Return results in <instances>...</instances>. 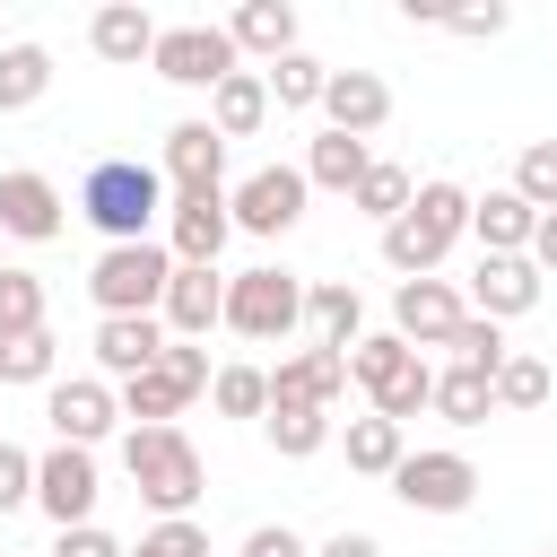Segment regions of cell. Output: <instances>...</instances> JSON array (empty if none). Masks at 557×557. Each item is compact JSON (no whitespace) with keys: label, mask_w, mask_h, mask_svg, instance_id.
<instances>
[{"label":"cell","mask_w":557,"mask_h":557,"mask_svg":"<svg viewBox=\"0 0 557 557\" xmlns=\"http://www.w3.org/2000/svg\"><path fill=\"white\" fill-rule=\"evenodd\" d=\"M209 409H218V418H261V409H270V374L244 366V357L218 366V374H209Z\"/></svg>","instance_id":"obj_34"},{"label":"cell","mask_w":557,"mask_h":557,"mask_svg":"<svg viewBox=\"0 0 557 557\" xmlns=\"http://www.w3.org/2000/svg\"><path fill=\"white\" fill-rule=\"evenodd\" d=\"M461 235H470V191L444 183V174H426V183L409 191V209L383 226V261H392L400 278H435V261H444Z\"/></svg>","instance_id":"obj_3"},{"label":"cell","mask_w":557,"mask_h":557,"mask_svg":"<svg viewBox=\"0 0 557 557\" xmlns=\"http://www.w3.org/2000/svg\"><path fill=\"white\" fill-rule=\"evenodd\" d=\"M44 87H52V52L44 44H0V113L44 104Z\"/></svg>","instance_id":"obj_32"},{"label":"cell","mask_w":557,"mask_h":557,"mask_svg":"<svg viewBox=\"0 0 557 557\" xmlns=\"http://www.w3.org/2000/svg\"><path fill=\"white\" fill-rule=\"evenodd\" d=\"M444 348H453V366H487V374L513 357V348H505V322H487V313H461Z\"/></svg>","instance_id":"obj_37"},{"label":"cell","mask_w":557,"mask_h":557,"mask_svg":"<svg viewBox=\"0 0 557 557\" xmlns=\"http://www.w3.org/2000/svg\"><path fill=\"white\" fill-rule=\"evenodd\" d=\"M426 409H435L444 426H487V409H496V374H487V366H444Z\"/></svg>","instance_id":"obj_29"},{"label":"cell","mask_w":557,"mask_h":557,"mask_svg":"<svg viewBox=\"0 0 557 557\" xmlns=\"http://www.w3.org/2000/svg\"><path fill=\"white\" fill-rule=\"evenodd\" d=\"M9 383H61V339H52V322L0 339V392H9Z\"/></svg>","instance_id":"obj_33"},{"label":"cell","mask_w":557,"mask_h":557,"mask_svg":"<svg viewBox=\"0 0 557 557\" xmlns=\"http://www.w3.org/2000/svg\"><path fill=\"white\" fill-rule=\"evenodd\" d=\"M200 122H209V131H218L226 148H235V139H252V131L270 122V87H261V70H235V78H218V87H209V113H200Z\"/></svg>","instance_id":"obj_22"},{"label":"cell","mask_w":557,"mask_h":557,"mask_svg":"<svg viewBox=\"0 0 557 557\" xmlns=\"http://www.w3.org/2000/svg\"><path fill=\"white\" fill-rule=\"evenodd\" d=\"M52 557H122V540H113L104 522H78V531H61V540H52Z\"/></svg>","instance_id":"obj_45"},{"label":"cell","mask_w":557,"mask_h":557,"mask_svg":"<svg viewBox=\"0 0 557 557\" xmlns=\"http://www.w3.org/2000/svg\"><path fill=\"white\" fill-rule=\"evenodd\" d=\"M122 470H131V487H139V505L157 522H183L200 505V487H209V461H200V444L183 426H131L122 435Z\"/></svg>","instance_id":"obj_2"},{"label":"cell","mask_w":557,"mask_h":557,"mask_svg":"<svg viewBox=\"0 0 557 557\" xmlns=\"http://www.w3.org/2000/svg\"><path fill=\"white\" fill-rule=\"evenodd\" d=\"M461 313H470V305H461L453 278H400V287H392V339H409V348H444Z\"/></svg>","instance_id":"obj_15"},{"label":"cell","mask_w":557,"mask_h":557,"mask_svg":"<svg viewBox=\"0 0 557 557\" xmlns=\"http://www.w3.org/2000/svg\"><path fill=\"white\" fill-rule=\"evenodd\" d=\"M540 270H531V252H479V270H470V313H487V322H522L531 305H540Z\"/></svg>","instance_id":"obj_14"},{"label":"cell","mask_w":557,"mask_h":557,"mask_svg":"<svg viewBox=\"0 0 557 557\" xmlns=\"http://www.w3.org/2000/svg\"><path fill=\"white\" fill-rule=\"evenodd\" d=\"M366 165H374V157H366V139H348V131H313L296 174H305V191H357V183H366Z\"/></svg>","instance_id":"obj_24"},{"label":"cell","mask_w":557,"mask_h":557,"mask_svg":"<svg viewBox=\"0 0 557 557\" xmlns=\"http://www.w3.org/2000/svg\"><path fill=\"white\" fill-rule=\"evenodd\" d=\"M17 331H44V278L35 270H0V339H17Z\"/></svg>","instance_id":"obj_36"},{"label":"cell","mask_w":557,"mask_h":557,"mask_svg":"<svg viewBox=\"0 0 557 557\" xmlns=\"http://www.w3.org/2000/svg\"><path fill=\"white\" fill-rule=\"evenodd\" d=\"M61 226H70L61 183L35 174V165H9V174H0V235H17V244H52Z\"/></svg>","instance_id":"obj_13"},{"label":"cell","mask_w":557,"mask_h":557,"mask_svg":"<svg viewBox=\"0 0 557 557\" xmlns=\"http://www.w3.org/2000/svg\"><path fill=\"white\" fill-rule=\"evenodd\" d=\"M270 400H313V409L348 400V348H296V357H278L270 366Z\"/></svg>","instance_id":"obj_20"},{"label":"cell","mask_w":557,"mask_h":557,"mask_svg":"<svg viewBox=\"0 0 557 557\" xmlns=\"http://www.w3.org/2000/svg\"><path fill=\"white\" fill-rule=\"evenodd\" d=\"M305 331H313V348H357V339H366V296H357L348 278L305 287Z\"/></svg>","instance_id":"obj_23"},{"label":"cell","mask_w":557,"mask_h":557,"mask_svg":"<svg viewBox=\"0 0 557 557\" xmlns=\"http://www.w3.org/2000/svg\"><path fill=\"white\" fill-rule=\"evenodd\" d=\"M113 400H122V418H139V426H174V418L191 409V392H183L165 366H148V374H131V383H113Z\"/></svg>","instance_id":"obj_30"},{"label":"cell","mask_w":557,"mask_h":557,"mask_svg":"<svg viewBox=\"0 0 557 557\" xmlns=\"http://www.w3.org/2000/svg\"><path fill=\"white\" fill-rule=\"evenodd\" d=\"M409 191H418V183H409V165H392V157H374V165H366V183H357L348 200H357V209H366L374 226H392V218L409 209Z\"/></svg>","instance_id":"obj_35"},{"label":"cell","mask_w":557,"mask_h":557,"mask_svg":"<svg viewBox=\"0 0 557 557\" xmlns=\"http://www.w3.org/2000/svg\"><path fill=\"white\" fill-rule=\"evenodd\" d=\"M348 383H357L366 409L392 418V426H409V418L435 400V366H426L409 339H392V331H366V339L348 348Z\"/></svg>","instance_id":"obj_4"},{"label":"cell","mask_w":557,"mask_h":557,"mask_svg":"<svg viewBox=\"0 0 557 557\" xmlns=\"http://www.w3.org/2000/svg\"><path fill=\"white\" fill-rule=\"evenodd\" d=\"M0 244H9V235H0ZM0 270H9V261H0Z\"/></svg>","instance_id":"obj_48"},{"label":"cell","mask_w":557,"mask_h":557,"mask_svg":"<svg viewBox=\"0 0 557 557\" xmlns=\"http://www.w3.org/2000/svg\"><path fill=\"white\" fill-rule=\"evenodd\" d=\"M392 496H400L409 513H470V496H479V461H470V453H453V444L400 453Z\"/></svg>","instance_id":"obj_8"},{"label":"cell","mask_w":557,"mask_h":557,"mask_svg":"<svg viewBox=\"0 0 557 557\" xmlns=\"http://www.w3.org/2000/svg\"><path fill=\"white\" fill-rule=\"evenodd\" d=\"M548 400V357H505L496 366V409H540Z\"/></svg>","instance_id":"obj_39"},{"label":"cell","mask_w":557,"mask_h":557,"mask_svg":"<svg viewBox=\"0 0 557 557\" xmlns=\"http://www.w3.org/2000/svg\"><path fill=\"white\" fill-rule=\"evenodd\" d=\"M157 366H165V374H174L191 400L209 392V348H200V339H165V348H157Z\"/></svg>","instance_id":"obj_41"},{"label":"cell","mask_w":557,"mask_h":557,"mask_svg":"<svg viewBox=\"0 0 557 557\" xmlns=\"http://www.w3.org/2000/svg\"><path fill=\"white\" fill-rule=\"evenodd\" d=\"M122 557H209V531L183 513V522H148L139 531V548H122Z\"/></svg>","instance_id":"obj_40"},{"label":"cell","mask_w":557,"mask_h":557,"mask_svg":"<svg viewBox=\"0 0 557 557\" xmlns=\"http://www.w3.org/2000/svg\"><path fill=\"white\" fill-rule=\"evenodd\" d=\"M244 557H313V548H305V531H287V522H252V531H244Z\"/></svg>","instance_id":"obj_44"},{"label":"cell","mask_w":557,"mask_h":557,"mask_svg":"<svg viewBox=\"0 0 557 557\" xmlns=\"http://www.w3.org/2000/svg\"><path fill=\"white\" fill-rule=\"evenodd\" d=\"M505 191H522V200L548 218V209H557V139H531V148L513 157V183H505Z\"/></svg>","instance_id":"obj_38"},{"label":"cell","mask_w":557,"mask_h":557,"mask_svg":"<svg viewBox=\"0 0 557 557\" xmlns=\"http://www.w3.org/2000/svg\"><path fill=\"white\" fill-rule=\"evenodd\" d=\"M531 270H540V278H548V270H557V209H548V218H540V226H531Z\"/></svg>","instance_id":"obj_47"},{"label":"cell","mask_w":557,"mask_h":557,"mask_svg":"<svg viewBox=\"0 0 557 557\" xmlns=\"http://www.w3.org/2000/svg\"><path fill=\"white\" fill-rule=\"evenodd\" d=\"M148 70L165 78V87H218V78H235L244 70V52L226 44V26H209V17H191V26H157V52H148Z\"/></svg>","instance_id":"obj_7"},{"label":"cell","mask_w":557,"mask_h":557,"mask_svg":"<svg viewBox=\"0 0 557 557\" xmlns=\"http://www.w3.org/2000/svg\"><path fill=\"white\" fill-rule=\"evenodd\" d=\"M44 418H52V444L96 453V444L113 435L122 400H113V383H104V374H70V383H44Z\"/></svg>","instance_id":"obj_11"},{"label":"cell","mask_w":557,"mask_h":557,"mask_svg":"<svg viewBox=\"0 0 557 557\" xmlns=\"http://www.w3.org/2000/svg\"><path fill=\"white\" fill-rule=\"evenodd\" d=\"M226 44H235V52H261V61L296 52V0H244V9L226 17Z\"/></svg>","instance_id":"obj_27"},{"label":"cell","mask_w":557,"mask_h":557,"mask_svg":"<svg viewBox=\"0 0 557 557\" xmlns=\"http://www.w3.org/2000/svg\"><path fill=\"white\" fill-rule=\"evenodd\" d=\"M313 557H383V540H374V531H331Z\"/></svg>","instance_id":"obj_46"},{"label":"cell","mask_w":557,"mask_h":557,"mask_svg":"<svg viewBox=\"0 0 557 557\" xmlns=\"http://www.w3.org/2000/svg\"><path fill=\"white\" fill-rule=\"evenodd\" d=\"M218 313H226V278H218V270H191V261H174V278H165V305H157L165 339H209V331H218Z\"/></svg>","instance_id":"obj_17"},{"label":"cell","mask_w":557,"mask_h":557,"mask_svg":"<svg viewBox=\"0 0 557 557\" xmlns=\"http://www.w3.org/2000/svg\"><path fill=\"white\" fill-rule=\"evenodd\" d=\"M17 505H35V453L0 444V513H17Z\"/></svg>","instance_id":"obj_42"},{"label":"cell","mask_w":557,"mask_h":557,"mask_svg":"<svg viewBox=\"0 0 557 557\" xmlns=\"http://www.w3.org/2000/svg\"><path fill=\"white\" fill-rule=\"evenodd\" d=\"M548 557H557V548H548Z\"/></svg>","instance_id":"obj_49"},{"label":"cell","mask_w":557,"mask_h":557,"mask_svg":"<svg viewBox=\"0 0 557 557\" xmlns=\"http://www.w3.org/2000/svg\"><path fill=\"white\" fill-rule=\"evenodd\" d=\"M96 496H104V470H96V453H78V444H52V453H35V505H44L61 531L96 522Z\"/></svg>","instance_id":"obj_10"},{"label":"cell","mask_w":557,"mask_h":557,"mask_svg":"<svg viewBox=\"0 0 557 557\" xmlns=\"http://www.w3.org/2000/svg\"><path fill=\"white\" fill-rule=\"evenodd\" d=\"M339 453H348V470H357V479H392V470H400V453H409V426H392V418H374V409H366V418H348V426H339Z\"/></svg>","instance_id":"obj_28"},{"label":"cell","mask_w":557,"mask_h":557,"mask_svg":"<svg viewBox=\"0 0 557 557\" xmlns=\"http://www.w3.org/2000/svg\"><path fill=\"white\" fill-rule=\"evenodd\" d=\"M165 278H174V252L148 235V244H104L96 270H87V296H96V322L104 313H157L165 305Z\"/></svg>","instance_id":"obj_6"},{"label":"cell","mask_w":557,"mask_h":557,"mask_svg":"<svg viewBox=\"0 0 557 557\" xmlns=\"http://www.w3.org/2000/svg\"><path fill=\"white\" fill-rule=\"evenodd\" d=\"M322 78H331V61H313L305 44H296V52H278V61L261 70V87H270V104H278V113H305V104H322Z\"/></svg>","instance_id":"obj_31"},{"label":"cell","mask_w":557,"mask_h":557,"mask_svg":"<svg viewBox=\"0 0 557 557\" xmlns=\"http://www.w3.org/2000/svg\"><path fill=\"white\" fill-rule=\"evenodd\" d=\"M261 435H270L278 461H313L339 426H331V409H313V400H270V409H261Z\"/></svg>","instance_id":"obj_26"},{"label":"cell","mask_w":557,"mask_h":557,"mask_svg":"<svg viewBox=\"0 0 557 557\" xmlns=\"http://www.w3.org/2000/svg\"><path fill=\"white\" fill-rule=\"evenodd\" d=\"M235 339H252V348H270V339H287V331H305V278L296 270H278V261H252V270H235L226 278V313H218Z\"/></svg>","instance_id":"obj_5"},{"label":"cell","mask_w":557,"mask_h":557,"mask_svg":"<svg viewBox=\"0 0 557 557\" xmlns=\"http://www.w3.org/2000/svg\"><path fill=\"white\" fill-rule=\"evenodd\" d=\"M305 174L296 165H252L235 191H226V218H235V235H287L296 218H305Z\"/></svg>","instance_id":"obj_9"},{"label":"cell","mask_w":557,"mask_h":557,"mask_svg":"<svg viewBox=\"0 0 557 557\" xmlns=\"http://www.w3.org/2000/svg\"><path fill=\"white\" fill-rule=\"evenodd\" d=\"M322 113H331V131L374 139V131L392 122V87H383L374 70H331V78H322Z\"/></svg>","instance_id":"obj_18"},{"label":"cell","mask_w":557,"mask_h":557,"mask_svg":"<svg viewBox=\"0 0 557 557\" xmlns=\"http://www.w3.org/2000/svg\"><path fill=\"white\" fill-rule=\"evenodd\" d=\"M157 174H165V191H226V139L191 113V122H174V131H165Z\"/></svg>","instance_id":"obj_16"},{"label":"cell","mask_w":557,"mask_h":557,"mask_svg":"<svg viewBox=\"0 0 557 557\" xmlns=\"http://www.w3.org/2000/svg\"><path fill=\"white\" fill-rule=\"evenodd\" d=\"M78 218L104 235V244H148L165 226V174L139 165V157H96L78 174Z\"/></svg>","instance_id":"obj_1"},{"label":"cell","mask_w":557,"mask_h":557,"mask_svg":"<svg viewBox=\"0 0 557 557\" xmlns=\"http://www.w3.org/2000/svg\"><path fill=\"white\" fill-rule=\"evenodd\" d=\"M531 226H540V209H531L522 191H479V200H470L479 252H531Z\"/></svg>","instance_id":"obj_25"},{"label":"cell","mask_w":557,"mask_h":557,"mask_svg":"<svg viewBox=\"0 0 557 557\" xmlns=\"http://www.w3.org/2000/svg\"><path fill=\"white\" fill-rule=\"evenodd\" d=\"M505 17H513L505 0H487V9H435V26H453V35H470V44H479V35H505Z\"/></svg>","instance_id":"obj_43"},{"label":"cell","mask_w":557,"mask_h":557,"mask_svg":"<svg viewBox=\"0 0 557 557\" xmlns=\"http://www.w3.org/2000/svg\"><path fill=\"white\" fill-rule=\"evenodd\" d=\"M157 348H165V322H157V313H104V322H96V366H104V383L148 374Z\"/></svg>","instance_id":"obj_19"},{"label":"cell","mask_w":557,"mask_h":557,"mask_svg":"<svg viewBox=\"0 0 557 557\" xmlns=\"http://www.w3.org/2000/svg\"><path fill=\"white\" fill-rule=\"evenodd\" d=\"M235 218H226V191H165V252L191 261V270H218Z\"/></svg>","instance_id":"obj_12"},{"label":"cell","mask_w":557,"mask_h":557,"mask_svg":"<svg viewBox=\"0 0 557 557\" xmlns=\"http://www.w3.org/2000/svg\"><path fill=\"white\" fill-rule=\"evenodd\" d=\"M87 44H96V61H113V70H139V61L157 52V17H148L139 0H104V9L87 17Z\"/></svg>","instance_id":"obj_21"}]
</instances>
